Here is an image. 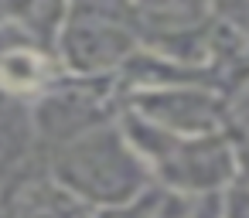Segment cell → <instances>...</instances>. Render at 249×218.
I'll return each mask as SVG.
<instances>
[{"mask_svg": "<svg viewBox=\"0 0 249 218\" xmlns=\"http://www.w3.org/2000/svg\"><path fill=\"white\" fill-rule=\"evenodd\" d=\"M45 62L35 51H11L4 62H0V79L11 89H35L41 82Z\"/></svg>", "mask_w": 249, "mask_h": 218, "instance_id": "cell-1", "label": "cell"}]
</instances>
